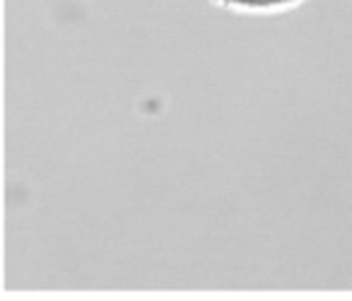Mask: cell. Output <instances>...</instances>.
I'll return each instance as SVG.
<instances>
[{"instance_id": "6da1fadb", "label": "cell", "mask_w": 352, "mask_h": 301, "mask_svg": "<svg viewBox=\"0 0 352 301\" xmlns=\"http://www.w3.org/2000/svg\"><path fill=\"white\" fill-rule=\"evenodd\" d=\"M220 5L234 8V10H246V12H268V10H283L289 8L299 0H217Z\"/></svg>"}]
</instances>
